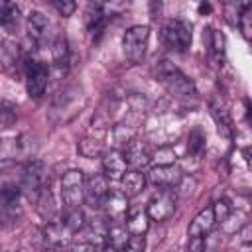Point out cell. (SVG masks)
Wrapping results in <instances>:
<instances>
[{"mask_svg": "<svg viewBox=\"0 0 252 252\" xmlns=\"http://www.w3.org/2000/svg\"><path fill=\"white\" fill-rule=\"evenodd\" d=\"M156 79L175 96H183V98H193L197 96V89L195 83L169 59H161L156 67Z\"/></svg>", "mask_w": 252, "mask_h": 252, "instance_id": "obj_1", "label": "cell"}, {"mask_svg": "<svg viewBox=\"0 0 252 252\" xmlns=\"http://www.w3.org/2000/svg\"><path fill=\"white\" fill-rule=\"evenodd\" d=\"M159 37L161 43L175 53H183L191 47V39H193V32H191V24L179 18H171L165 20L161 30H159Z\"/></svg>", "mask_w": 252, "mask_h": 252, "instance_id": "obj_2", "label": "cell"}, {"mask_svg": "<svg viewBox=\"0 0 252 252\" xmlns=\"http://www.w3.org/2000/svg\"><path fill=\"white\" fill-rule=\"evenodd\" d=\"M83 104H85V96H83L81 89L69 87V89H65L63 93H59V94L55 96L53 106H51V118H53L57 124L67 122V120H71L75 114L81 112Z\"/></svg>", "mask_w": 252, "mask_h": 252, "instance_id": "obj_3", "label": "cell"}, {"mask_svg": "<svg viewBox=\"0 0 252 252\" xmlns=\"http://www.w3.org/2000/svg\"><path fill=\"white\" fill-rule=\"evenodd\" d=\"M148 41H150V28L144 24L132 26L126 30L122 37V51L128 61L140 63L148 51Z\"/></svg>", "mask_w": 252, "mask_h": 252, "instance_id": "obj_4", "label": "cell"}, {"mask_svg": "<svg viewBox=\"0 0 252 252\" xmlns=\"http://www.w3.org/2000/svg\"><path fill=\"white\" fill-rule=\"evenodd\" d=\"M20 193L22 189L16 185H6L0 189V226L10 228L22 219Z\"/></svg>", "mask_w": 252, "mask_h": 252, "instance_id": "obj_5", "label": "cell"}, {"mask_svg": "<svg viewBox=\"0 0 252 252\" xmlns=\"http://www.w3.org/2000/svg\"><path fill=\"white\" fill-rule=\"evenodd\" d=\"M47 81H49V67L45 63L37 59L26 61V91L30 98L39 100L45 94Z\"/></svg>", "mask_w": 252, "mask_h": 252, "instance_id": "obj_6", "label": "cell"}, {"mask_svg": "<svg viewBox=\"0 0 252 252\" xmlns=\"http://www.w3.org/2000/svg\"><path fill=\"white\" fill-rule=\"evenodd\" d=\"M45 187V165L39 159H32L22 169V185L20 189L26 193L28 199L37 201L39 193Z\"/></svg>", "mask_w": 252, "mask_h": 252, "instance_id": "obj_7", "label": "cell"}, {"mask_svg": "<svg viewBox=\"0 0 252 252\" xmlns=\"http://www.w3.org/2000/svg\"><path fill=\"white\" fill-rule=\"evenodd\" d=\"M83 187H85V173L81 169H69L61 177V201L65 209L79 207L83 201Z\"/></svg>", "mask_w": 252, "mask_h": 252, "instance_id": "obj_8", "label": "cell"}, {"mask_svg": "<svg viewBox=\"0 0 252 252\" xmlns=\"http://www.w3.org/2000/svg\"><path fill=\"white\" fill-rule=\"evenodd\" d=\"M175 193L171 187H159V191L148 203V217L152 220H167L175 213Z\"/></svg>", "mask_w": 252, "mask_h": 252, "instance_id": "obj_9", "label": "cell"}, {"mask_svg": "<svg viewBox=\"0 0 252 252\" xmlns=\"http://www.w3.org/2000/svg\"><path fill=\"white\" fill-rule=\"evenodd\" d=\"M108 179L106 175H93L89 179H85V187H83V199L87 201V205L91 209H102V203L108 195Z\"/></svg>", "mask_w": 252, "mask_h": 252, "instance_id": "obj_10", "label": "cell"}, {"mask_svg": "<svg viewBox=\"0 0 252 252\" xmlns=\"http://www.w3.org/2000/svg\"><path fill=\"white\" fill-rule=\"evenodd\" d=\"M150 181L158 187H173L181 181V169L175 167L171 161L169 163H158L156 167L150 169Z\"/></svg>", "mask_w": 252, "mask_h": 252, "instance_id": "obj_11", "label": "cell"}, {"mask_svg": "<svg viewBox=\"0 0 252 252\" xmlns=\"http://www.w3.org/2000/svg\"><path fill=\"white\" fill-rule=\"evenodd\" d=\"M102 209L106 211V219L112 222H122L128 215V197L122 191H108Z\"/></svg>", "mask_w": 252, "mask_h": 252, "instance_id": "obj_12", "label": "cell"}, {"mask_svg": "<svg viewBox=\"0 0 252 252\" xmlns=\"http://www.w3.org/2000/svg\"><path fill=\"white\" fill-rule=\"evenodd\" d=\"M124 159L128 165H132L134 169H142L152 161V152L144 142L132 140L126 144V152H124Z\"/></svg>", "mask_w": 252, "mask_h": 252, "instance_id": "obj_13", "label": "cell"}, {"mask_svg": "<svg viewBox=\"0 0 252 252\" xmlns=\"http://www.w3.org/2000/svg\"><path fill=\"white\" fill-rule=\"evenodd\" d=\"M126 167H128V163H126L122 152H118V150H110L108 154H104V158H102V169H104L106 179L120 181V177L124 175Z\"/></svg>", "mask_w": 252, "mask_h": 252, "instance_id": "obj_14", "label": "cell"}, {"mask_svg": "<svg viewBox=\"0 0 252 252\" xmlns=\"http://www.w3.org/2000/svg\"><path fill=\"white\" fill-rule=\"evenodd\" d=\"M26 26H28V33L33 41H43L49 33V22H47V16L39 10H32L28 14V20H26Z\"/></svg>", "mask_w": 252, "mask_h": 252, "instance_id": "obj_15", "label": "cell"}, {"mask_svg": "<svg viewBox=\"0 0 252 252\" xmlns=\"http://www.w3.org/2000/svg\"><path fill=\"white\" fill-rule=\"evenodd\" d=\"M120 183H122V193L126 197H136L138 193L144 191L146 187V173H142V169H126L124 175L120 177Z\"/></svg>", "mask_w": 252, "mask_h": 252, "instance_id": "obj_16", "label": "cell"}, {"mask_svg": "<svg viewBox=\"0 0 252 252\" xmlns=\"http://www.w3.org/2000/svg\"><path fill=\"white\" fill-rule=\"evenodd\" d=\"M207 49H209V57L215 65H222L224 63V55H226V39L222 32L217 30H209V37H207Z\"/></svg>", "mask_w": 252, "mask_h": 252, "instance_id": "obj_17", "label": "cell"}, {"mask_svg": "<svg viewBox=\"0 0 252 252\" xmlns=\"http://www.w3.org/2000/svg\"><path fill=\"white\" fill-rule=\"evenodd\" d=\"M215 213H213V207H207L203 209L189 224V236H207L213 226H215Z\"/></svg>", "mask_w": 252, "mask_h": 252, "instance_id": "obj_18", "label": "cell"}, {"mask_svg": "<svg viewBox=\"0 0 252 252\" xmlns=\"http://www.w3.org/2000/svg\"><path fill=\"white\" fill-rule=\"evenodd\" d=\"M85 22H87V30L93 33V35H100L102 30H104V10H102V4L100 2H94L91 0L89 8H87V16H85Z\"/></svg>", "mask_w": 252, "mask_h": 252, "instance_id": "obj_19", "label": "cell"}, {"mask_svg": "<svg viewBox=\"0 0 252 252\" xmlns=\"http://www.w3.org/2000/svg\"><path fill=\"white\" fill-rule=\"evenodd\" d=\"M211 116H213V120H215V124H217V130H219V134L222 136V138H232V120H230V114H228V110L222 106V104H219V102H213L211 106Z\"/></svg>", "mask_w": 252, "mask_h": 252, "instance_id": "obj_20", "label": "cell"}, {"mask_svg": "<svg viewBox=\"0 0 252 252\" xmlns=\"http://www.w3.org/2000/svg\"><path fill=\"white\" fill-rule=\"evenodd\" d=\"M128 236H130V232L126 230V226H122L120 222H112V226H108V228H106L104 248H112V250H126Z\"/></svg>", "mask_w": 252, "mask_h": 252, "instance_id": "obj_21", "label": "cell"}, {"mask_svg": "<svg viewBox=\"0 0 252 252\" xmlns=\"http://www.w3.org/2000/svg\"><path fill=\"white\" fill-rule=\"evenodd\" d=\"M71 234L73 232L63 222H51L43 230V236H45L47 244H51V246H67L71 240Z\"/></svg>", "mask_w": 252, "mask_h": 252, "instance_id": "obj_22", "label": "cell"}, {"mask_svg": "<svg viewBox=\"0 0 252 252\" xmlns=\"http://www.w3.org/2000/svg\"><path fill=\"white\" fill-rule=\"evenodd\" d=\"M124 220H126L124 226H126V230H128L130 234H140V236H144V234L148 232V228H150V217H148L146 211H136V213H132V215H126Z\"/></svg>", "mask_w": 252, "mask_h": 252, "instance_id": "obj_23", "label": "cell"}, {"mask_svg": "<svg viewBox=\"0 0 252 252\" xmlns=\"http://www.w3.org/2000/svg\"><path fill=\"white\" fill-rule=\"evenodd\" d=\"M20 20V10L12 0H0V26L14 30Z\"/></svg>", "mask_w": 252, "mask_h": 252, "instance_id": "obj_24", "label": "cell"}, {"mask_svg": "<svg viewBox=\"0 0 252 252\" xmlns=\"http://www.w3.org/2000/svg\"><path fill=\"white\" fill-rule=\"evenodd\" d=\"M205 142H207L205 132H203L199 126H195V128L189 132V136H187V152H189L193 158H199V156L205 152Z\"/></svg>", "mask_w": 252, "mask_h": 252, "instance_id": "obj_25", "label": "cell"}, {"mask_svg": "<svg viewBox=\"0 0 252 252\" xmlns=\"http://www.w3.org/2000/svg\"><path fill=\"white\" fill-rule=\"evenodd\" d=\"M73 234L83 230L85 228V213L79 209V207H71V209H65V215H63V220H61Z\"/></svg>", "mask_w": 252, "mask_h": 252, "instance_id": "obj_26", "label": "cell"}, {"mask_svg": "<svg viewBox=\"0 0 252 252\" xmlns=\"http://www.w3.org/2000/svg\"><path fill=\"white\" fill-rule=\"evenodd\" d=\"M18 120V108L14 102L0 98V128H10Z\"/></svg>", "mask_w": 252, "mask_h": 252, "instance_id": "obj_27", "label": "cell"}, {"mask_svg": "<svg viewBox=\"0 0 252 252\" xmlns=\"http://www.w3.org/2000/svg\"><path fill=\"white\" fill-rule=\"evenodd\" d=\"M134 136H136V126H134V124L122 122V124L114 126V130H112V140H114V144H118V146H126L128 142L134 140Z\"/></svg>", "mask_w": 252, "mask_h": 252, "instance_id": "obj_28", "label": "cell"}, {"mask_svg": "<svg viewBox=\"0 0 252 252\" xmlns=\"http://www.w3.org/2000/svg\"><path fill=\"white\" fill-rule=\"evenodd\" d=\"M238 26L242 30L244 39H250V35H252V6L248 2L244 4V8L238 14Z\"/></svg>", "mask_w": 252, "mask_h": 252, "instance_id": "obj_29", "label": "cell"}, {"mask_svg": "<svg viewBox=\"0 0 252 252\" xmlns=\"http://www.w3.org/2000/svg\"><path fill=\"white\" fill-rule=\"evenodd\" d=\"M0 59H2V63H4L6 67H8V65H16V59H18V45L12 43V41H2Z\"/></svg>", "mask_w": 252, "mask_h": 252, "instance_id": "obj_30", "label": "cell"}, {"mask_svg": "<svg viewBox=\"0 0 252 252\" xmlns=\"http://www.w3.org/2000/svg\"><path fill=\"white\" fill-rule=\"evenodd\" d=\"M100 152H102V146H100V142H96V140L85 138V140H81V144H79V154L85 156V158H94V156H98Z\"/></svg>", "mask_w": 252, "mask_h": 252, "instance_id": "obj_31", "label": "cell"}, {"mask_svg": "<svg viewBox=\"0 0 252 252\" xmlns=\"http://www.w3.org/2000/svg\"><path fill=\"white\" fill-rule=\"evenodd\" d=\"M51 6L63 16V18H69L75 10H77V2L75 0H49Z\"/></svg>", "mask_w": 252, "mask_h": 252, "instance_id": "obj_32", "label": "cell"}, {"mask_svg": "<svg viewBox=\"0 0 252 252\" xmlns=\"http://www.w3.org/2000/svg\"><path fill=\"white\" fill-rule=\"evenodd\" d=\"M230 203L228 201H219L213 205V213H215V220L217 222H224L230 217Z\"/></svg>", "mask_w": 252, "mask_h": 252, "instance_id": "obj_33", "label": "cell"}, {"mask_svg": "<svg viewBox=\"0 0 252 252\" xmlns=\"http://www.w3.org/2000/svg\"><path fill=\"white\" fill-rule=\"evenodd\" d=\"M144 236L140 234H130L128 242H126V250H144Z\"/></svg>", "mask_w": 252, "mask_h": 252, "instance_id": "obj_34", "label": "cell"}, {"mask_svg": "<svg viewBox=\"0 0 252 252\" xmlns=\"http://www.w3.org/2000/svg\"><path fill=\"white\" fill-rule=\"evenodd\" d=\"M148 10H150L152 20H158L163 10V0H148Z\"/></svg>", "mask_w": 252, "mask_h": 252, "instance_id": "obj_35", "label": "cell"}, {"mask_svg": "<svg viewBox=\"0 0 252 252\" xmlns=\"http://www.w3.org/2000/svg\"><path fill=\"white\" fill-rule=\"evenodd\" d=\"M189 248L191 250H203L205 248V236H189Z\"/></svg>", "mask_w": 252, "mask_h": 252, "instance_id": "obj_36", "label": "cell"}, {"mask_svg": "<svg viewBox=\"0 0 252 252\" xmlns=\"http://www.w3.org/2000/svg\"><path fill=\"white\" fill-rule=\"evenodd\" d=\"M197 12H199L201 16H205V14H211V4H209L207 0H201V2H199V6H197Z\"/></svg>", "mask_w": 252, "mask_h": 252, "instance_id": "obj_37", "label": "cell"}, {"mask_svg": "<svg viewBox=\"0 0 252 252\" xmlns=\"http://www.w3.org/2000/svg\"><path fill=\"white\" fill-rule=\"evenodd\" d=\"M108 4H112V6H122L124 4V0H106Z\"/></svg>", "mask_w": 252, "mask_h": 252, "instance_id": "obj_38", "label": "cell"}]
</instances>
